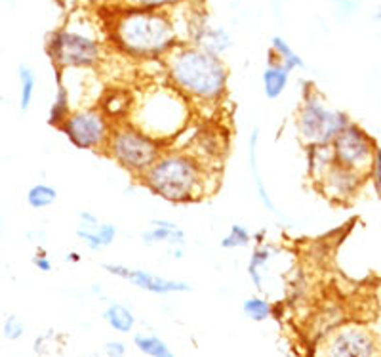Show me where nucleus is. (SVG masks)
Here are the masks:
<instances>
[{
  "instance_id": "nucleus-20",
  "label": "nucleus",
  "mask_w": 381,
  "mask_h": 357,
  "mask_svg": "<svg viewBox=\"0 0 381 357\" xmlns=\"http://www.w3.org/2000/svg\"><path fill=\"white\" fill-rule=\"evenodd\" d=\"M101 317L113 331L121 334L132 333L133 326H136V315H133L132 309L121 302H109L107 308L103 309Z\"/></svg>"
},
{
  "instance_id": "nucleus-8",
  "label": "nucleus",
  "mask_w": 381,
  "mask_h": 357,
  "mask_svg": "<svg viewBox=\"0 0 381 357\" xmlns=\"http://www.w3.org/2000/svg\"><path fill=\"white\" fill-rule=\"evenodd\" d=\"M115 123L99 105L73 109L60 126L69 142L82 151H105Z\"/></svg>"
},
{
  "instance_id": "nucleus-2",
  "label": "nucleus",
  "mask_w": 381,
  "mask_h": 357,
  "mask_svg": "<svg viewBox=\"0 0 381 357\" xmlns=\"http://www.w3.org/2000/svg\"><path fill=\"white\" fill-rule=\"evenodd\" d=\"M115 48L132 60H164L183 43L170 12L122 8L109 25Z\"/></svg>"
},
{
  "instance_id": "nucleus-24",
  "label": "nucleus",
  "mask_w": 381,
  "mask_h": 357,
  "mask_svg": "<svg viewBox=\"0 0 381 357\" xmlns=\"http://www.w3.org/2000/svg\"><path fill=\"white\" fill-rule=\"evenodd\" d=\"M18 77L19 84H21L19 107H21V111H29L33 98H35V92H37V75H35V71H33L29 65L21 63L18 67Z\"/></svg>"
},
{
  "instance_id": "nucleus-26",
  "label": "nucleus",
  "mask_w": 381,
  "mask_h": 357,
  "mask_svg": "<svg viewBox=\"0 0 381 357\" xmlns=\"http://www.w3.org/2000/svg\"><path fill=\"white\" fill-rule=\"evenodd\" d=\"M242 314L246 315L250 321L261 323L272 315V304L263 296H250L242 302Z\"/></svg>"
},
{
  "instance_id": "nucleus-3",
  "label": "nucleus",
  "mask_w": 381,
  "mask_h": 357,
  "mask_svg": "<svg viewBox=\"0 0 381 357\" xmlns=\"http://www.w3.org/2000/svg\"><path fill=\"white\" fill-rule=\"evenodd\" d=\"M218 174L219 170L204 165L187 149L166 148L140 182L153 195L168 203L189 204L214 190L210 182L218 180Z\"/></svg>"
},
{
  "instance_id": "nucleus-17",
  "label": "nucleus",
  "mask_w": 381,
  "mask_h": 357,
  "mask_svg": "<svg viewBox=\"0 0 381 357\" xmlns=\"http://www.w3.org/2000/svg\"><path fill=\"white\" fill-rule=\"evenodd\" d=\"M275 253H277V248L269 245V243H260L252 251V256H250L248 262V275L258 292H265V270L272 256H275Z\"/></svg>"
},
{
  "instance_id": "nucleus-7",
  "label": "nucleus",
  "mask_w": 381,
  "mask_h": 357,
  "mask_svg": "<svg viewBox=\"0 0 381 357\" xmlns=\"http://www.w3.org/2000/svg\"><path fill=\"white\" fill-rule=\"evenodd\" d=\"M189 101L174 88L157 90L147 96L143 101V117L145 123L138 124L140 128L166 142L168 136L177 134L187 124Z\"/></svg>"
},
{
  "instance_id": "nucleus-1",
  "label": "nucleus",
  "mask_w": 381,
  "mask_h": 357,
  "mask_svg": "<svg viewBox=\"0 0 381 357\" xmlns=\"http://www.w3.org/2000/svg\"><path fill=\"white\" fill-rule=\"evenodd\" d=\"M168 87L180 92L191 105L214 107L221 104L229 88V69L208 50L182 43L164 57Z\"/></svg>"
},
{
  "instance_id": "nucleus-28",
  "label": "nucleus",
  "mask_w": 381,
  "mask_h": 357,
  "mask_svg": "<svg viewBox=\"0 0 381 357\" xmlns=\"http://www.w3.org/2000/svg\"><path fill=\"white\" fill-rule=\"evenodd\" d=\"M254 241V234H250V229L242 224H233L229 231L221 239V248L225 251H236V248H246Z\"/></svg>"
},
{
  "instance_id": "nucleus-16",
  "label": "nucleus",
  "mask_w": 381,
  "mask_h": 357,
  "mask_svg": "<svg viewBox=\"0 0 381 357\" xmlns=\"http://www.w3.org/2000/svg\"><path fill=\"white\" fill-rule=\"evenodd\" d=\"M292 71L280 65V63L269 60L267 67L261 73V87L267 99H279L286 92V88L290 84Z\"/></svg>"
},
{
  "instance_id": "nucleus-23",
  "label": "nucleus",
  "mask_w": 381,
  "mask_h": 357,
  "mask_svg": "<svg viewBox=\"0 0 381 357\" xmlns=\"http://www.w3.org/2000/svg\"><path fill=\"white\" fill-rule=\"evenodd\" d=\"M133 346L147 357H176L172 348L157 334H136L133 336Z\"/></svg>"
},
{
  "instance_id": "nucleus-10",
  "label": "nucleus",
  "mask_w": 381,
  "mask_h": 357,
  "mask_svg": "<svg viewBox=\"0 0 381 357\" xmlns=\"http://www.w3.org/2000/svg\"><path fill=\"white\" fill-rule=\"evenodd\" d=\"M321 357H377L375 336L363 325H345L328 336Z\"/></svg>"
},
{
  "instance_id": "nucleus-5",
  "label": "nucleus",
  "mask_w": 381,
  "mask_h": 357,
  "mask_svg": "<svg viewBox=\"0 0 381 357\" xmlns=\"http://www.w3.org/2000/svg\"><path fill=\"white\" fill-rule=\"evenodd\" d=\"M164 149L166 143L162 140L140 128L132 121H122L115 123L109 143L103 153L132 174L133 178L140 180L155 165V160L160 157Z\"/></svg>"
},
{
  "instance_id": "nucleus-35",
  "label": "nucleus",
  "mask_w": 381,
  "mask_h": 357,
  "mask_svg": "<svg viewBox=\"0 0 381 357\" xmlns=\"http://www.w3.org/2000/svg\"><path fill=\"white\" fill-rule=\"evenodd\" d=\"M67 262H80V254L79 253H69L65 256Z\"/></svg>"
},
{
  "instance_id": "nucleus-34",
  "label": "nucleus",
  "mask_w": 381,
  "mask_h": 357,
  "mask_svg": "<svg viewBox=\"0 0 381 357\" xmlns=\"http://www.w3.org/2000/svg\"><path fill=\"white\" fill-rule=\"evenodd\" d=\"M33 264L37 265V268L40 271H44V273H48V271H52V262H50V258L43 253V251H40V253H38L37 256H35V258H33Z\"/></svg>"
},
{
  "instance_id": "nucleus-18",
  "label": "nucleus",
  "mask_w": 381,
  "mask_h": 357,
  "mask_svg": "<svg viewBox=\"0 0 381 357\" xmlns=\"http://www.w3.org/2000/svg\"><path fill=\"white\" fill-rule=\"evenodd\" d=\"M118 228L111 222H101L94 229H82L77 228V237L84 243L92 253H101L107 246L115 243Z\"/></svg>"
},
{
  "instance_id": "nucleus-13",
  "label": "nucleus",
  "mask_w": 381,
  "mask_h": 357,
  "mask_svg": "<svg viewBox=\"0 0 381 357\" xmlns=\"http://www.w3.org/2000/svg\"><path fill=\"white\" fill-rule=\"evenodd\" d=\"M187 151L199 157L204 165L210 168L219 170V165H223L221 160L227 151V140H225L223 132L212 128V126H204L199 132H194V138Z\"/></svg>"
},
{
  "instance_id": "nucleus-36",
  "label": "nucleus",
  "mask_w": 381,
  "mask_h": 357,
  "mask_svg": "<svg viewBox=\"0 0 381 357\" xmlns=\"http://www.w3.org/2000/svg\"><path fill=\"white\" fill-rule=\"evenodd\" d=\"M101 285H94V287H92V292H94V295H101Z\"/></svg>"
},
{
  "instance_id": "nucleus-19",
  "label": "nucleus",
  "mask_w": 381,
  "mask_h": 357,
  "mask_svg": "<svg viewBox=\"0 0 381 357\" xmlns=\"http://www.w3.org/2000/svg\"><path fill=\"white\" fill-rule=\"evenodd\" d=\"M71 113H73V107H71V94H69V88H67L65 80H63V71H57V88H55L52 107H50L48 123L52 124V126H55V128H60Z\"/></svg>"
},
{
  "instance_id": "nucleus-37",
  "label": "nucleus",
  "mask_w": 381,
  "mask_h": 357,
  "mask_svg": "<svg viewBox=\"0 0 381 357\" xmlns=\"http://www.w3.org/2000/svg\"><path fill=\"white\" fill-rule=\"evenodd\" d=\"M375 19H377V21H381V8L377 10V12H375Z\"/></svg>"
},
{
  "instance_id": "nucleus-11",
  "label": "nucleus",
  "mask_w": 381,
  "mask_h": 357,
  "mask_svg": "<svg viewBox=\"0 0 381 357\" xmlns=\"http://www.w3.org/2000/svg\"><path fill=\"white\" fill-rule=\"evenodd\" d=\"M103 270L115 275L118 279H124L128 283H132L133 287H138L141 290H147L151 295H177V292H189L191 285L185 281H176V279H166L162 275H157L153 271L140 270V268H130L124 264H103Z\"/></svg>"
},
{
  "instance_id": "nucleus-4",
  "label": "nucleus",
  "mask_w": 381,
  "mask_h": 357,
  "mask_svg": "<svg viewBox=\"0 0 381 357\" xmlns=\"http://www.w3.org/2000/svg\"><path fill=\"white\" fill-rule=\"evenodd\" d=\"M349 123L351 119L347 113L332 109L316 92L313 80H302V104L296 113V130L305 148L330 145Z\"/></svg>"
},
{
  "instance_id": "nucleus-27",
  "label": "nucleus",
  "mask_w": 381,
  "mask_h": 357,
  "mask_svg": "<svg viewBox=\"0 0 381 357\" xmlns=\"http://www.w3.org/2000/svg\"><path fill=\"white\" fill-rule=\"evenodd\" d=\"M57 201V190L48 184H35L27 191V203L31 209H48Z\"/></svg>"
},
{
  "instance_id": "nucleus-14",
  "label": "nucleus",
  "mask_w": 381,
  "mask_h": 357,
  "mask_svg": "<svg viewBox=\"0 0 381 357\" xmlns=\"http://www.w3.org/2000/svg\"><path fill=\"white\" fill-rule=\"evenodd\" d=\"M141 243L145 246L166 245L170 248V246H185L187 237L176 222L166 218H153L149 229L141 234Z\"/></svg>"
},
{
  "instance_id": "nucleus-21",
  "label": "nucleus",
  "mask_w": 381,
  "mask_h": 357,
  "mask_svg": "<svg viewBox=\"0 0 381 357\" xmlns=\"http://www.w3.org/2000/svg\"><path fill=\"white\" fill-rule=\"evenodd\" d=\"M269 60L272 62L280 63V65H285L288 71H305L307 65L303 62V57L297 54L296 50L292 48L290 44L286 43L282 37H272L271 38V48H269Z\"/></svg>"
},
{
  "instance_id": "nucleus-31",
  "label": "nucleus",
  "mask_w": 381,
  "mask_h": 357,
  "mask_svg": "<svg viewBox=\"0 0 381 357\" xmlns=\"http://www.w3.org/2000/svg\"><path fill=\"white\" fill-rule=\"evenodd\" d=\"M370 178L374 182V187L381 195V148L375 149L374 160H372V168H370Z\"/></svg>"
},
{
  "instance_id": "nucleus-33",
  "label": "nucleus",
  "mask_w": 381,
  "mask_h": 357,
  "mask_svg": "<svg viewBox=\"0 0 381 357\" xmlns=\"http://www.w3.org/2000/svg\"><path fill=\"white\" fill-rule=\"evenodd\" d=\"M99 218H97L94 212H90V210H82V212H79V226L77 228H82V229H94L99 226Z\"/></svg>"
},
{
  "instance_id": "nucleus-29",
  "label": "nucleus",
  "mask_w": 381,
  "mask_h": 357,
  "mask_svg": "<svg viewBox=\"0 0 381 357\" xmlns=\"http://www.w3.org/2000/svg\"><path fill=\"white\" fill-rule=\"evenodd\" d=\"M332 2L338 21H347L351 16H355V12H357L358 6H360L358 0H332Z\"/></svg>"
},
{
  "instance_id": "nucleus-9",
  "label": "nucleus",
  "mask_w": 381,
  "mask_h": 357,
  "mask_svg": "<svg viewBox=\"0 0 381 357\" xmlns=\"http://www.w3.org/2000/svg\"><path fill=\"white\" fill-rule=\"evenodd\" d=\"M330 145H332L333 160L338 165H343V167L353 168L363 174L370 172L377 145H375L374 138L363 126H358L357 123L351 121L333 138Z\"/></svg>"
},
{
  "instance_id": "nucleus-6",
  "label": "nucleus",
  "mask_w": 381,
  "mask_h": 357,
  "mask_svg": "<svg viewBox=\"0 0 381 357\" xmlns=\"http://www.w3.org/2000/svg\"><path fill=\"white\" fill-rule=\"evenodd\" d=\"M105 54L103 43L96 35L60 29L50 35L48 56L57 71L67 69H94L99 65Z\"/></svg>"
},
{
  "instance_id": "nucleus-12",
  "label": "nucleus",
  "mask_w": 381,
  "mask_h": 357,
  "mask_svg": "<svg viewBox=\"0 0 381 357\" xmlns=\"http://www.w3.org/2000/svg\"><path fill=\"white\" fill-rule=\"evenodd\" d=\"M364 178H366V174L333 163L324 172V176L316 182V187L321 190L324 197L333 203H349L360 191Z\"/></svg>"
},
{
  "instance_id": "nucleus-15",
  "label": "nucleus",
  "mask_w": 381,
  "mask_h": 357,
  "mask_svg": "<svg viewBox=\"0 0 381 357\" xmlns=\"http://www.w3.org/2000/svg\"><path fill=\"white\" fill-rule=\"evenodd\" d=\"M258 148H260V130L254 128L248 138V168L250 174H252V180H254L255 195H258V201L263 204V209L269 210L271 214L279 216V218H285V216L279 212V209L275 207V203H272L271 195H269V191H267L265 182L261 178L260 167H258Z\"/></svg>"
},
{
  "instance_id": "nucleus-32",
  "label": "nucleus",
  "mask_w": 381,
  "mask_h": 357,
  "mask_svg": "<svg viewBox=\"0 0 381 357\" xmlns=\"http://www.w3.org/2000/svg\"><path fill=\"white\" fill-rule=\"evenodd\" d=\"M103 353L105 357H124L126 356V344L121 340H111L103 346Z\"/></svg>"
},
{
  "instance_id": "nucleus-22",
  "label": "nucleus",
  "mask_w": 381,
  "mask_h": 357,
  "mask_svg": "<svg viewBox=\"0 0 381 357\" xmlns=\"http://www.w3.org/2000/svg\"><path fill=\"white\" fill-rule=\"evenodd\" d=\"M333 153L332 145H309L307 148V168L309 176L315 180V184L324 176L328 168L332 167Z\"/></svg>"
},
{
  "instance_id": "nucleus-25",
  "label": "nucleus",
  "mask_w": 381,
  "mask_h": 357,
  "mask_svg": "<svg viewBox=\"0 0 381 357\" xmlns=\"http://www.w3.org/2000/svg\"><path fill=\"white\" fill-rule=\"evenodd\" d=\"M122 8H138L153 12H172L180 6L191 4L193 0H118Z\"/></svg>"
},
{
  "instance_id": "nucleus-30",
  "label": "nucleus",
  "mask_w": 381,
  "mask_h": 357,
  "mask_svg": "<svg viewBox=\"0 0 381 357\" xmlns=\"http://www.w3.org/2000/svg\"><path fill=\"white\" fill-rule=\"evenodd\" d=\"M4 336L8 340H18L23 336L25 333V325L19 321L18 315H8V319L4 321Z\"/></svg>"
}]
</instances>
